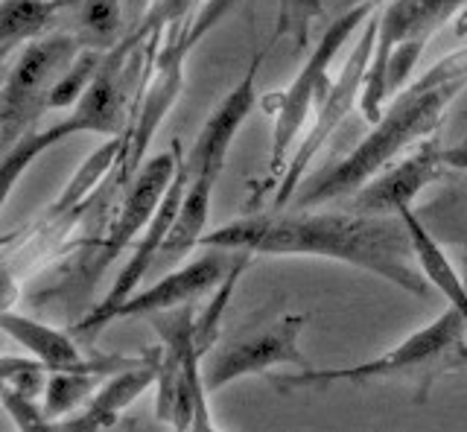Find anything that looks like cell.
<instances>
[{"instance_id": "cell-28", "label": "cell", "mask_w": 467, "mask_h": 432, "mask_svg": "<svg viewBox=\"0 0 467 432\" xmlns=\"http://www.w3.org/2000/svg\"><path fill=\"white\" fill-rule=\"evenodd\" d=\"M321 9H325V0H284V18L277 24V36H292L296 45L304 47Z\"/></svg>"}, {"instance_id": "cell-27", "label": "cell", "mask_w": 467, "mask_h": 432, "mask_svg": "<svg viewBox=\"0 0 467 432\" xmlns=\"http://www.w3.org/2000/svg\"><path fill=\"white\" fill-rule=\"evenodd\" d=\"M0 397H4V409L18 429H47V427H53L47 412H44V403L38 406L36 397H29V395L18 392V388H12L6 383H4V388H0Z\"/></svg>"}, {"instance_id": "cell-32", "label": "cell", "mask_w": 467, "mask_h": 432, "mask_svg": "<svg viewBox=\"0 0 467 432\" xmlns=\"http://www.w3.org/2000/svg\"><path fill=\"white\" fill-rule=\"evenodd\" d=\"M202 4H204V0H196V6H202Z\"/></svg>"}, {"instance_id": "cell-19", "label": "cell", "mask_w": 467, "mask_h": 432, "mask_svg": "<svg viewBox=\"0 0 467 432\" xmlns=\"http://www.w3.org/2000/svg\"><path fill=\"white\" fill-rule=\"evenodd\" d=\"M126 143H129V140H126V132H120V135H109L102 147H97L91 155L85 158V161L77 167V172L70 176V181L65 184V190L56 196L53 208H50V220L70 213L88 193L94 190V187H97L102 179L109 176V172L114 170V164L126 155Z\"/></svg>"}, {"instance_id": "cell-11", "label": "cell", "mask_w": 467, "mask_h": 432, "mask_svg": "<svg viewBox=\"0 0 467 432\" xmlns=\"http://www.w3.org/2000/svg\"><path fill=\"white\" fill-rule=\"evenodd\" d=\"M450 170L444 147L438 140L427 138L420 143V149L406 155L403 161L379 170L374 179L365 181L354 193L350 211L371 213V216H394L403 208H412L418 193L427 190L430 184Z\"/></svg>"}, {"instance_id": "cell-5", "label": "cell", "mask_w": 467, "mask_h": 432, "mask_svg": "<svg viewBox=\"0 0 467 432\" xmlns=\"http://www.w3.org/2000/svg\"><path fill=\"white\" fill-rule=\"evenodd\" d=\"M379 4H354L348 12L336 18L325 36L318 38L313 47L310 59L304 62L298 77L292 79L289 88L281 94V103L275 111V129H272V143H269V179H281L286 170V155L296 147L301 129L306 118L321 106V99L330 91V65L339 56V50L350 41L359 26L368 21Z\"/></svg>"}, {"instance_id": "cell-25", "label": "cell", "mask_w": 467, "mask_h": 432, "mask_svg": "<svg viewBox=\"0 0 467 432\" xmlns=\"http://www.w3.org/2000/svg\"><path fill=\"white\" fill-rule=\"evenodd\" d=\"M0 377H4L6 386L18 388V392H24L29 397H38V395H44V388H47L50 368L36 356L33 359L4 356V363H0Z\"/></svg>"}, {"instance_id": "cell-13", "label": "cell", "mask_w": 467, "mask_h": 432, "mask_svg": "<svg viewBox=\"0 0 467 432\" xmlns=\"http://www.w3.org/2000/svg\"><path fill=\"white\" fill-rule=\"evenodd\" d=\"M240 261V249H213L208 254L196 257L182 269L167 272L164 278H158L152 286H146L140 293H131L120 307L114 310L111 322L117 319H135V315H152V313H164L172 307H182L196 301L199 295H208L216 290L219 283L228 278V272L234 263Z\"/></svg>"}, {"instance_id": "cell-12", "label": "cell", "mask_w": 467, "mask_h": 432, "mask_svg": "<svg viewBox=\"0 0 467 432\" xmlns=\"http://www.w3.org/2000/svg\"><path fill=\"white\" fill-rule=\"evenodd\" d=\"M182 155H184L182 143L172 140V147L167 152H158L155 158H150V161H143L138 176L131 179V187L126 193L120 216H117V222L111 225L106 242H102L94 275H102L106 266L117 261V254L126 252L131 242L143 234V228L152 222V216L158 213L161 201H164L167 187L172 184L175 172H179Z\"/></svg>"}, {"instance_id": "cell-31", "label": "cell", "mask_w": 467, "mask_h": 432, "mask_svg": "<svg viewBox=\"0 0 467 432\" xmlns=\"http://www.w3.org/2000/svg\"><path fill=\"white\" fill-rule=\"evenodd\" d=\"M350 4H386V0H350Z\"/></svg>"}, {"instance_id": "cell-30", "label": "cell", "mask_w": 467, "mask_h": 432, "mask_svg": "<svg viewBox=\"0 0 467 432\" xmlns=\"http://www.w3.org/2000/svg\"><path fill=\"white\" fill-rule=\"evenodd\" d=\"M444 155H447L450 170H462V172H467V147H459V149H444Z\"/></svg>"}, {"instance_id": "cell-7", "label": "cell", "mask_w": 467, "mask_h": 432, "mask_svg": "<svg viewBox=\"0 0 467 432\" xmlns=\"http://www.w3.org/2000/svg\"><path fill=\"white\" fill-rule=\"evenodd\" d=\"M377 26H379V12L365 21V30L357 36V45L350 50V56L342 65V74L336 77V82L330 85L327 97L321 99V106L316 108L313 126L306 129L304 140L298 143V149L289 155V164L281 176V184H277L275 193V211H284L289 205V199H296L298 187L310 170L313 158L318 155V149L330 140V135L345 123V118L354 108H359V97L365 88V77H368V65L377 47Z\"/></svg>"}, {"instance_id": "cell-8", "label": "cell", "mask_w": 467, "mask_h": 432, "mask_svg": "<svg viewBox=\"0 0 467 432\" xmlns=\"http://www.w3.org/2000/svg\"><path fill=\"white\" fill-rule=\"evenodd\" d=\"M85 47L82 36L36 38L21 50L9 70L0 106H4V152L24 135V129L47 108V91Z\"/></svg>"}, {"instance_id": "cell-20", "label": "cell", "mask_w": 467, "mask_h": 432, "mask_svg": "<svg viewBox=\"0 0 467 432\" xmlns=\"http://www.w3.org/2000/svg\"><path fill=\"white\" fill-rule=\"evenodd\" d=\"M53 15V0H4L0 6V56H9L24 41L41 38Z\"/></svg>"}, {"instance_id": "cell-4", "label": "cell", "mask_w": 467, "mask_h": 432, "mask_svg": "<svg viewBox=\"0 0 467 432\" xmlns=\"http://www.w3.org/2000/svg\"><path fill=\"white\" fill-rule=\"evenodd\" d=\"M234 0H211L208 6H202L193 12V18L182 21L170 26V38L167 45L158 50L150 85L143 88V97L138 94V108H135V120L126 129V155H123V179H135L138 170L143 167V155L150 149V143L155 140V132L161 120L167 118L170 108L175 106L182 88H184V65L187 56L193 50L202 36L211 30V26L225 15V9Z\"/></svg>"}, {"instance_id": "cell-2", "label": "cell", "mask_w": 467, "mask_h": 432, "mask_svg": "<svg viewBox=\"0 0 467 432\" xmlns=\"http://www.w3.org/2000/svg\"><path fill=\"white\" fill-rule=\"evenodd\" d=\"M462 88H467V47L452 50L420 79L394 94L383 108V118L371 126V132L357 143L354 152L310 184L298 187V208H316L321 201L354 196L403 149L432 138Z\"/></svg>"}, {"instance_id": "cell-16", "label": "cell", "mask_w": 467, "mask_h": 432, "mask_svg": "<svg viewBox=\"0 0 467 432\" xmlns=\"http://www.w3.org/2000/svg\"><path fill=\"white\" fill-rule=\"evenodd\" d=\"M158 363H161V351H150L140 363L109 374V377L99 383L97 395L88 400V406L79 409V415H70L65 421H58L56 427H65V429H111V427H117V417H120V412L129 406V403H135L143 392L155 388Z\"/></svg>"}, {"instance_id": "cell-15", "label": "cell", "mask_w": 467, "mask_h": 432, "mask_svg": "<svg viewBox=\"0 0 467 432\" xmlns=\"http://www.w3.org/2000/svg\"><path fill=\"white\" fill-rule=\"evenodd\" d=\"M0 327H4L21 348H26L36 359H41L50 371H97V374H106L109 377V374L129 368L143 359V356L140 359H126V356L88 359L77 348V342H73L67 334H62V330L29 319V315L9 313V310H4V315H0Z\"/></svg>"}, {"instance_id": "cell-26", "label": "cell", "mask_w": 467, "mask_h": 432, "mask_svg": "<svg viewBox=\"0 0 467 432\" xmlns=\"http://www.w3.org/2000/svg\"><path fill=\"white\" fill-rule=\"evenodd\" d=\"M427 36H409L403 38L398 47H394L391 59H389V70H386V85H389V97H394L398 91L406 88L409 77H412V70L420 59L423 47H427Z\"/></svg>"}, {"instance_id": "cell-24", "label": "cell", "mask_w": 467, "mask_h": 432, "mask_svg": "<svg viewBox=\"0 0 467 432\" xmlns=\"http://www.w3.org/2000/svg\"><path fill=\"white\" fill-rule=\"evenodd\" d=\"M248 261H252V252L240 249V261L234 263V269L228 272V278L216 286L213 301L208 304V310H204L202 315H196V342H199L202 354L211 351V345H213V339L219 334V322H223V313H225L228 301H231V293H234V286H237V281L243 278V269H245Z\"/></svg>"}, {"instance_id": "cell-22", "label": "cell", "mask_w": 467, "mask_h": 432, "mask_svg": "<svg viewBox=\"0 0 467 432\" xmlns=\"http://www.w3.org/2000/svg\"><path fill=\"white\" fill-rule=\"evenodd\" d=\"M102 62H106V50L85 45L77 59L70 62V67L56 79V85L47 91V108H73L77 106L85 97V91L91 88V82L97 79Z\"/></svg>"}, {"instance_id": "cell-3", "label": "cell", "mask_w": 467, "mask_h": 432, "mask_svg": "<svg viewBox=\"0 0 467 432\" xmlns=\"http://www.w3.org/2000/svg\"><path fill=\"white\" fill-rule=\"evenodd\" d=\"M129 47H131V41L106 53V62H102L91 88H88L79 103L70 108L65 120L44 126V129H29V132H24L4 152V170H0V176H4V199H9V193L15 190V181L33 167L36 158H41L50 147H56V143L67 140L70 135L94 132V135L109 138V135L123 132L126 91H123L120 67H123V56L129 53Z\"/></svg>"}, {"instance_id": "cell-21", "label": "cell", "mask_w": 467, "mask_h": 432, "mask_svg": "<svg viewBox=\"0 0 467 432\" xmlns=\"http://www.w3.org/2000/svg\"><path fill=\"white\" fill-rule=\"evenodd\" d=\"M106 374L97 371H50L47 388H44V412L53 424L65 421L77 409H85L88 400L97 395V386Z\"/></svg>"}, {"instance_id": "cell-23", "label": "cell", "mask_w": 467, "mask_h": 432, "mask_svg": "<svg viewBox=\"0 0 467 432\" xmlns=\"http://www.w3.org/2000/svg\"><path fill=\"white\" fill-rule=\"evenodd\" d=\"M82 41L91 47H111L120 30V0H82L79 6Z\"/></svg>"}, {"instance_id": "cell-1", "label": "cell", "mask_w": 467, "mask_h": 432, "mask_svg": "<svg viewBox=\"0 0 467 432\" xmlns=\"http://www.w3.org/2000/svg\"><path fill=\"white\" fill-rule=\"evenodd\" d=\"M204 246L277 254V257H327L371 272L409 295L427 298L435 286L423 275L409 237L406 220L339 211H272L228 222L202 240Z\"/></svg>"}, {"instance_id": "cell-10", "label": "cell", "mask_w": 467, "mask_h": 432, "mask_svg": "<svg viewBox=\"0 0 467 432\" xmlns=\"http://www.w3.org/2000/svg\"><path fill=\"white\" fill-rule=\"evenodd\" d=\"M187 184H190V170H187V158L182 155V164H179V172H175L172 184L167 187L164 193V201H161L158 213L152 216V222L143 228V234L135 240V249H131V257L123 263V269L117 272V281L111 286V293L99 301V304L85 315V319L77 324V330L82 334H99L102 327L111 324V315L114 310L123 304V301L138 293L140 281L150 275L158 254H161V246H164V240L170 234V228L175 222V216H179V208L184 201V193H187Z\"/></svg>"}, {"instance_id": "cell-18", "label": "cell", "mask_w": 467, "mask_h": 432, "mask_svg": "<svg viewBox=\"0 0 467 432\" xmlns=\"http://www.w3.org/2000/svg\"><path fill=\"white\" fill-rule=\"evenodd\" d=\"M400 216L406 220L409 237H412V246L418 254V263L423 269V275L430 278V283L435 286V293H441L452 310L462 313V319L467 322V286L459 275V269L450 263V257L444 254V249L438 246V240L427 231V225L418 220V213L412 208H403Z\"/></svg>"}, {"instance_id": "cell-29", "label": "cell", "mask_w": 467, "mask_h": 432, "mask_svg": "<svg viewBox=\"0 0 467 432\" xmlns=\"http://www.w3.org/2000/svg\"><path fill=\"white\" fill-rule=\"evenodd\" d=\"M467 0H420V36H432L438 26L447 24Z\"/></svg>"}, {"instance_id": "cell-6", "label": "cell", "mask_w": 467, "mask_h": 432, "mask_svg": "<svg viewBox=\"0 0 467 432\" xmlns=\"http://www.w3.org/2000/svg\"><path fill=\"white\" fill-rule=\"evenodd\" d=\"M467 330V322L459 310H447L438 319H432L427 327L415 330L406 336L398 348L389 354L371 359V363H359L350 368H304L298 374H281L272 377V386L277 388H325V386H368L371 380L398 377V374L415 371L430 365L432 359L456 348Z\"/></svg>"}, {"instance_id": "cell-14", "label": "cell", "mask_w": 467, "mask_h": 432, "mask_svg": "<svg viewBox=\"0 0 467 432\" xmlns=\"http://www.w3.org/2000/svg\"><path fill=\"white\" fill-rule=\"evenodd\" d=\"M266 53H269V45L254 56L252 65H248V70H245V77L234 85V88L225 94L223 103L216 106V111L204 120L193 149H190V155H184L190 176H196V172H204V170L223 172L231 143H234V138H237V132L243 129V123L248 120V114H252V108L257 103V74H260L263 59H266Z\"/></svg>"}, {"instance_id": "cell-17", "label": "cell", "mask_w": 467, "mask_h": 432, "mask_svg": "<svg viewBox=\"0 0 467 432\" xmlns=\"http://www.w3.org/2000/svg\"><path fill=\"white\" fill-rule=\"evenodd\" d=\"M216 179H219V172H211V170L190 176L179 216H175V222L164 240V246H161V254L152 269L158 272L172 269L204 240V225H208V216H211V196H213Z\"/></svg>"}, {"instance_id": "cell-9", "label": "cell", "mask_w": 467, "mask_h": 432, "mask_svg": "<svg viewBox=\"0 0 467 432\" xmlns=\"http://www.w3.org/2000/svg\"><path fill=\"white\" fill-rule=\"evenodd\" d=\"M310 322V315L289 313L281 319L260 327L257 334H248L237 342H228L216 348L204 368V386L208 392H216L240 377H252V374H266L277 365H298L306 368V356L298 348L301 330Z\"/></svg>"}]
</instances>
